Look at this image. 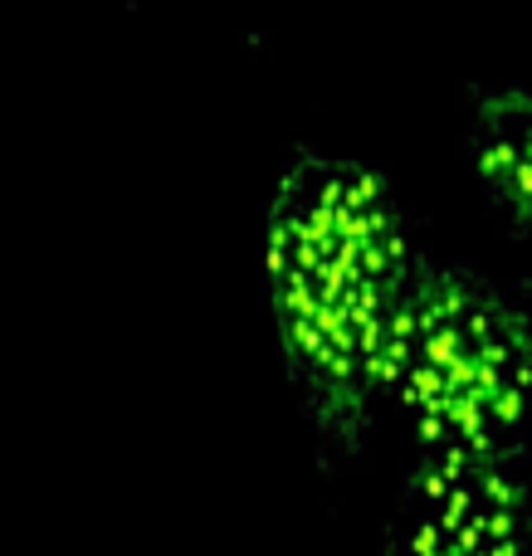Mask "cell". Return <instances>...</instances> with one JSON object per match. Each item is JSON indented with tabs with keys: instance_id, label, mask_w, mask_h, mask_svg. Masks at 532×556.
<instances>
[{
	"instance_id": "6da1fadb",
	"label": "cell",
	"mask_w": 532,
	"mask_h": 556,
	"mask_svg": "<svg viewBox=\"0 0 532 556\" xmlns=\"http://www.w3.org/2000/svg\"><path fill=\"white\" fill-rule=\"evenodd\" d=\"M416 260L406 215L371 166L303 152L283 172L264 278L283 371L322 464L367 450Z\"/></svg>"
},
{
	"instance_id": "7a4b0ae2",
	"label": "cell",
	"mask_w": 532,
	"mask_h": 556,
	"mask_svg": "<svg viewBox=\"0 0 532 556\" xmlns=\"http://www.w3.org/2000/svg\"><path fill=\"white\" fill-rule=\"evenodd\" d=\"M381 401L401 410L420 454L523 459L532 434V317L489 278L416 260Z\"/></svg>"
},
{
	"instance_id": "3957f363",
	"label": "cell",
	"mask_w": 532,
	"mask_h": 556,
	"mask_svg": "<svg viewBox=\"0 0 532 556\" xmlns=\"http://www.w3.org/2000/svg\"><path fill=\"white\" fill-rule=\"evenodd\" d=\"M381 556H532L528 464L416 454L391 503Z\"/></svg>"
},
{
	"instance_id": "277c9868",
	"label": "cell",
	"mask_w": 532,
	"mask_h": 556,
	"mask_svg": "<svg viewBox=\"0 0 532 556\" xmlns=\"http://www.w3.org/2000/svg\"><path fill=\"white\" fill-rule=\"evenodd\" d=\"M465 152L489 201L532 240V88L479 93L465 127Z\"/></svg>"
}]
</instances>
